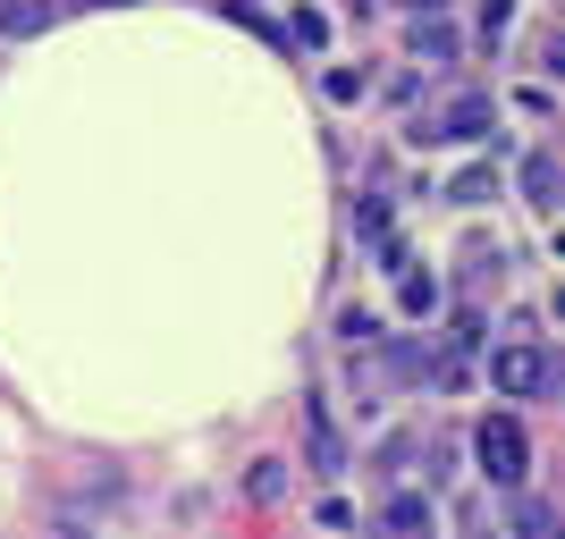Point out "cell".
<instances>
[{"label": "cell", "mask_w": 565, "mask_h": 539, "mask_svg": "<svg viewBox=\"0 0 565 539\" xmlns=\"http://www.w3.org/2000/svg\"><path fill=\"white\" fill-rule=\"evenodd\" d=\"M507 25H515V0H481V43H498Z\"/></svg>", "instance_id": "4fadbf2b"}, {"label": "cell", "mask_w": 565, "mask_h": 539, "mask_svg": "<svg viewBox=\"0 0 565 539\" xmlns=\"http://www.w3.org/2000/svg\"><path fill=\"white\" fill-rule=\"evenodd\" d=\"M397 312L405 321H430V312H439V279L414 270V261H397Z\"/></svg>", "instance_id": "52a82bcc"}, {"label": "cell", "mask_w": 565, "mask_h": 539, "mask_svg": "<svg viewBox=\"0 0 565 539\" xmlns=\"http://www.w3.org/2000/svg\"><path fill=\"white\" fill-rule=\"evenodd\" d=\"M338 337H347V346H380V321H372V312H363V304H354L347 321H338Z\"/></svg>", "instance_id": "7c38bea8"}, {"label": "cell", "mask_w": 565, "mask_h": 539, "mask_svg": "<svg viewBox=\"0 0 565 539\" xmlns=\"http://www.w3.org/2000/svg\"><path fill=\"white\" fill-rule=\"evenodd\" d=\"M380 522H388V531H430V497H388V506H380Z\"/></svg>", "instance_id": "9c48e42d"}, {"label": "cell", "mask_w": 565, "mask_h": 539, "mask_svg": "<svg viewBox=\"0 0 565 539\" xmlns=\"http://www.w3.org/2000/svg\"><path fill=\"white\" fill-rule=\"evenodd\" d=\"M498 127V101L490 94H456V101H439V110L414 127V143H481Z\"/></svg>", "instance_id": "7a4b0ae2"}, {"label": "cell", "mask_w": 565, "mask_h": 539, "mask_svg": "<svg viewBox=\"0 0 565 539\" xmlns=\"http://www.w3.org/2000/svg\"><path fill=\"white\" fill-rule=\"evenodd\" d=\"M472 464L490 489H523V472H532V446H523V422L515 413H490V422L472 430Z\"/></svg>", "instance_id": "6da1fadb"}, {"label": "cell", "mask_w": 565, "mask_h": 539, "mask_svg": "<svg viewBox=\"0 0 565 539\" xmlns=\"http://www.w3.org/2000/svg\"><path fill=\"white\" fill-rule=\"evenodd\" d=\"M279 43H296V51H321V43H330V18H321V9H296Z\"/></svg>", "instance_id": "30bf717a"}, {"label": "cell", "mask_w": 565, "mask_h": 539, "mask_svg": "<svg viewBox=\"0 0 565 539\" xmlns=\"http://www.w3.org/2000/svg\"><path fill=\"white\" fill-rule=\"evenodd\" d=\"M245 489H254V506H279V497H287V464H254Z\"/></svg>", "instance_id": "8fae6325"}, {"label": "cell", "mask_w": 565, "mask_h": 539, "mask_svg": "<svg viewBox=\"0 0 565 539\" xmlns=\"http://www.w3.org/2000/svg\"><path fill=\"white\" fill-rule=\"evenodd\" d=\"M354 236H363V245H380V236H388V212H380V203H363V212H354Z\"/></svg>", "instance_id": "9a60e30c"}, {"label": "cell", "mask_w": 565, "mask_h": 539, "mask_svg": "<svg viewBox=\"0 0 565 539\" xmlns=\"http://www.w3.org/2000/svg\"><path fill=\"white\" fill-rule=\"evenodd\" d=\"M515 177H523V203H532V212H557V186H565V177H557V152H548V143H532V152H523Z\"/></svg>", "instance_id": "277c9868"}, {"label": "cell", "mask_w": 565, "mask_h": 539, "mask_svg": "<svg viewBox=\"0 0 565 539\" xmlns=\"http://www.w3.org/2000/svg\"><path fill=\"white\" fill-rule=\"evenodd\" d=\"M94 9H127V0H94Z\"/></svg>", "instance_id": "e0dca14e"}, {"label": "cell", "mask_w": 565, "mask_h": 539, "mask_svg": "<svg viewBox=\"0 0 565 539\" xmlns=\"http://www.w3.org/2000/svg\"><path fill=\"white\" fill-rule=\"evenodd\" d=\"M456 25H448V9H423V18H414V60H430V68H448L456 60Z\"/></svg>", "instance_id": "5b68a950"}, {"label": "cell", "mask_w": 565, "mask_h": 539, "mask_svg": "<svg viewBox=\"0 0 565 539\" xmlns=\"http://www.w3.org/2000/svg\"><path fill=\"white\" fill-rule=\"evenodd\" d=\"M405 9H414V18H423V9H448V0H405Z\"/></svg>", "instance_id": "2e32d148"}, {"label": "cell", "mask_w": 565, "mask_h": 539, "mask_svg": "<svg viewBox=\"0 0 565 539\" xmlns=\"http://www.w3.org/2000/svg\"><path fill=\"white\" fill-rule=\"evenodd\" d=\"M60 18V0H0V43H34Z\"/></svg>", "instance_id": "8992f818"}, {"label": "cell", "mask_w": 565, "mask_h": 539, "mask_svg": "<svg viewBox=\"0 0 565 539\" xmlns=\"http://www.w3.org/2000/svg\"><path fill=\"white\" fill-rule=\"evenodd\" d=\"M490 194H498V169L490 161H472V169H456V177H448V203H456V212H481Z\"/></svg>", "instance_id": "ba28073f"}, {"label": "cell", "mask_w": 565, "mask_h": 539, "mask_svg": "<svg viewBox=\"0 0 565 539\" xmlns=\"http://www.w3.org/2000/svg\"><path fill=\"white\" fill-rule=\"evenodd\" d=\"M321 94H330V101H363V76H354V68H330V76H321Z\"/></svg>", "instance_id": "5bb4252c"}, {"label": "cell", "mask_w": 565, "mask_h": 539, "mask_svg": "<svg viewBox=\"0 0 565 539\" xmlns=\"http://www.w3.org/2000/svg\"><path fill=\"white\" fill-rule=\"evenodd\" d=\"M548 379H557V371H548V354L532 346V337H515V346L490 354V388H498V397H541Z\"/></svg>", "instance_id": "3957f363"}]
</instances>
